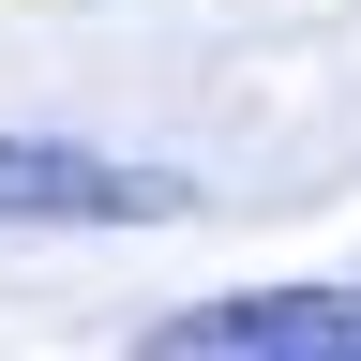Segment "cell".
<instances>
[{
  "instance_id": "cell-1",
  "label": "cell",
  "mask_w": 361,
  "mask_h": 361,
  "mask_svg": "<svg viewBox=\"0 0 361 361\" xmlns=\"http://www.w3.org/2000/svg\"><path fill=\"white\" fill-rule=\"evenodd\" d=\"M135 361H361V286H226L166 316Z\"/></svg>"
},
{
  "instance_id": "cell-2",
  "label": "cell",
  "mask_w": 361,
  "mask_h": 361,
  "mask_svg": "<svg viewBox=\"0 0 361 361\" xmlns=\"http://www.w3.org/2000/svg\"><path fill=\"white\" fill-rule=\"evenodd\" d=\"M151 211H180V180L106 166L75 135H0V226H151Z\"/></svg>"
}]
</instances>
